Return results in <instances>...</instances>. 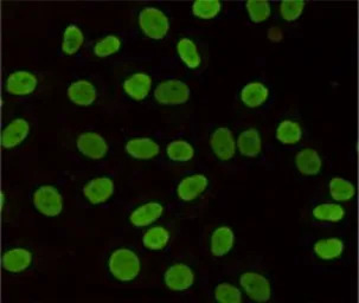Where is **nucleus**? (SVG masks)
Returning a JSON list of instances; mask_svg holds the SVG:
<instances>
[{"label": "nucleus", "mask_w": 359, "mask_h": 303, "mask_svg": "<svg viewBox=\"0 0 359 303\" xmlns=\"http://www.w3.org/2000/svg\"><path fill=\"white\" fill-rule=\"evenodd\" d=\"M32 253L24 248L10 249L3 256V268L8 273L18 274L27 270L32 265Z\"/></svg>", "instance_id": "16"}, {"label": "nucleus", "mask_w": 359, "mask_h": 303, "mask_svg": "<svg viewBox=\"0 0 359 303\" xmlns=\"http://www.w3.org/2000/svg\"><path fill=\"white\" fill-rule=\"evenodd\" d=\"M215 300L222 303H241L242 293L240 289L230 283L218 284L215 288Z\"/></svg>", "instance_id": "32"}, {"label": "nucleus", "mask_w": 359, "mask_h": 303, "mask_svg": "<svg viewBox=\"0 0 359 303\" xmlns=\"http://www.w3.org/2000/svg\"><path fill=\"white\" fill-rule=\"evenodd\" d=\"M32 202L37 211L46 217H57L63 210V198L57 188L50 185H43L36 190Z\"/></svg>", "instance_id": "4"}, {"label": "nucleus", "mask_w": 359, "mask_h": 303, "mask_svg": "<svg viewBox=\"0 0 359 303\" xmlns=\"http://www.w3.org/2000/svg\"><path fill=\"white\" fill-rule=\"evenodd\" d=\"M139 27L149 38L164 39L170 30V20L164 12L157 8H145L139 13Z\"/></svg>", "instance_id": "2"}, {"label": "nucleus", "mask_w": 359, "mask_h": 303, "mask_svg": "<svg viewBox=\"0 0 359 303\" xmlns=\"http://www.w3.org/2000/svg\"><path fill=\"white\" fill-rule=\"evenodd\" d=\"M30 125L25 119H15L5 127L1 134V145L4 148H15L29 136Z\"/></svg>", "instance_id": "12"}, {"label": "nucleus", "mask_w": 359, "mask_h": 303, "mask_svg": "<svg viewBox=\"0 0 359 303\" xmlns=\"http://www.w3.org/2000/svg\"><path fill=\"white\" fill-rule=\"evenodd\" d=\"M295 165L304 176L313 177L320 173L323 159L314 148H304L295 155Z\"/></svg>", "instance_id": "18"}, {"label": "nucleus", "mask_w": 359, "mask_h": 303, "mask_svg": "<svg viewBox=\"0 0 359 303\" xmlns=\"http://www.w3.org/2000/svg\"><path fill=\"white\" fill-rule=\"evenodd\" d=\"M164 281L168 289L173 292H184L191 288L195 283V273L189 265L178 263L166 270Z\"/></svg>", "instance_id": "8"}, {"label": "nucleus", "mask_w": 359, "mask_h": 303, "mask_svg": "<svg viewBox=\"0 0 359 303\" xmlns=\"http://www.w3.org/2000/svg\"><path fill=\"white\" fill-rule=\"evenodd\" d=\"M302 138V126L292 120H283L276 128V139L283 145H297Z\"/></svg>", "instance_id": "24"}, {"label": "nucleus", "mask_w": 359, "mask_h": 303, "mask_svg": "<svg viewBox=\"0 0 359 303\" xmlns=\"http://www.w3.org/2000/svg\"><path fill=\"white\" fill-rule=\"evenodd\" d=\"M235 234L229 227H219L211 234V253L216 258H223L233 249Z\"/></svg>", "instance_id": "19"}, {"label": "nucleus", "mask_w": 359, "mask_h": 303, "mask_svg": "<svg viewBox=\"0 0 359 303\" xmlns=\"http://www.w3.org/2000/svg\"><path fill=\"white\" fill-rule=\"evenodd\" d=\"M123 90L135 101L145 100L152 88V78L145 73H133L123 82Z\"/></svg>", "instance_id": "15"}, {"label": "nucleus", "mask_w": 359, "mask_h": 303, "mask_svg": "<svg viewBox=\"0 0 359 303\" xmlns=\"http://www.w3.org/2000/svg\"><path fill=\"white\" fill-rule=\"evenodd\" d=\"M210 147L215 155L222 162L233 159L237 147L233 132L226 127H219L215 129L210 136Z\"/></svg>", "instance_id": "6"}, {"label": "nucleus", "mask_w": 359, "mask_h": 303, "mask_svg": "<svg viewBox=\"0 0 359 303\" xmlns=\"http://www.w3.org/2000/svg\"><path fill=\"white\" fill-rule=\"evenodd\" d=\"M209 181L204 174H192L184 178L177 186V195L183 202H192L205 192Z\"/></svg>", "instance_id": "11"}, {"label": "nucleus", "mask_w": 359, "mask_h": 303, "mask_svg": "<svg viewBox=\"0 0 359 303\" xmlns=\"http://www.w3.org/2000/svg\"><path fill=\"white\" fill-rule=\"evenodd\" d=\"M191 92L189 85L180 80L161 82L154 90V99L164 106H180L187 104Z\"/></svg>", "instance_id": "3"}, {"label": "nucleus", "mask_w": 359, "mask_h": 303, "mask_svg": "<svg viewBox=\"0 0 359 303\" xmlns=\"http://www.w3.org/2000/svg\"><path fill=\"white\" fill-rule=\"evenodd\" d=\"M238 152L247 157H255L262 150L260 133L255 128H248L238 135L236 142Z\"/></svg>", "instance_id": "20"}, {"label": "nucleus", "mask_w": 359, "mask_h": 303, "mask_svg": "<svg viewBox=\"0 0 359 303\" xmlns=\"http://www.w3.org/2000/svg\"><path fill=\"white\" fill-rule=\"evenodd\" d=\"M121 48V41L118 36H106L104 38L101 39L96 43L94 46V54L100 58L109 57L111 55H115Z\"/></svg>", "instance_id": "33"}, {"label": "nucleus", "mask_w": 359, "mask_h": 303, "mask_svg": "<svg viewBox=\"0 0 359 303\" xmlns=\"http://www.w3.org/2000/svg\"><path fill=\"white\" fill-rule=\"evenodd\" d=\"M126 152L134 159L151 160L159 154L161 147L152 139L134 138L127 142Z\"/></svg>", "instance_id": "17"}, {"label": "nucleus", "mask_w": 359, "mask_h": 303, "mask_svg": "<svg viewBox=\"0 0 359 303\" xmlns=\"http://www.w3.org/2000/svg\"><path fill=\"white\" fill-rule=\"evenodd\" d=\"M344 243L339 238L319 239L313 246V251L318 258L324 261H332L340 258L344 253Z\"/></svg>", "instance_id": "22"}, {"label": "nucleus", "mask_w": 359, "mask_h": 303, "mask_svg": "<svg viewBox=\"0 0 359 303\" xmlns=\"http://www.w3.org/2000/svg\"><path fill=\"white\" fill-rule=\"evenodd\" d=\"M245 8L248 11L249 17H250L252 23H264L271 17V4L268 1L250 0V1H247Z\"/></svg>", "instance_id": "31"}, {"label": "nucleus", "mask_w": 359, "mask_h": 303, "mask_svg": "<svg viewBox=\"0 0 359 303\" xmlns=\"http://www.w3.org/2000/svg\"><path fill=\"white\" fill-rule=\"evenodd\" d=\"M69 100L80 107H89L97 99V92L93 83L86 80L73 82L67 90Z\"/></svg>", "instance_id": "13"}, {"label": "nucleus", "mask_w": 359, "mask_h": 303, "mask_svg": "<svg viewBox=\"0 0 359 303\" xmlns=\"http://www.w3.org/2000/svg\"><path fill=\"white\" fill-rule=\"evenodd\" d=\"M269 97V89L261 82H250L243 87L241 101L248 108H259L266 104Z\"/></svg>", "instance_id": "21"}, {"label": "nucleus", "mask_w": 359, "mask_h": 303, "mask_svg": "<svg viewBox=\"0 0 359 303\" xmlns=\"http://www.w3.org/2000/svg\"><path fill=\"white\" fill-rule=\"evenodd\" d=\"M77 150L84 157H89L92 160H100L106 157L108 153V143L102 135L94 133V132H86L79 135L76 140Z\"/></svg>", "instance_id": "7"}, {"label": "nucleus", "mask_w": 359, "mask_h": 303, "mask_svg": "<svg viewBox=\"0 0 359 303\" xmlns=\"http://www.w3.org/2000/svg\"><path fill=\"white\" fill-rule=\"evenodd\" d=\"M170 238H171L170 232L164 227H151L144 234L142 244H144L146 249L159 251V250L166 248L168 242H170Z\"/></svg>", "instance_id": "25"}, {"label": "nucleus", "mask_w": 359, "mask_h": 303, "mask_svg": "<svg viewBox=\"0 0 359 303\" xmlns=\"http://www.w3.org/2000/svg\"><path fill=\"white\" fill-rule=\"evenodd\" d=\"M39 81L32 73L18 70L10 73L6 80V90L13 97H27L35 92Z\"/></svg>", "instance_id": "10"}, {"label": "nucleus", "mask_w": 359, "mask_h": 303, "mask_svg": "<svg viewBox=\"0 0 359 303\" xmlns=\"http://www.w3.org/2000/svg\"><path fill=\"white\" fill-rule=\"evenodd\" d=\"M168 157L175 162H190L195 157V148L185 140H175L166 147Z\"/></svg>", "instance_id": "27"}, {"label": "nucleus", "mask_w": 359, "mask_h": 303, "mask_svg": "<svg viewBox=\"0 0 359 303\" xmlns=\"http://www.w3.org/2000/svg\"><path fill=\"white\" fill-rule=\"evenodd\" d=\"M305 5L304 1H283L280 4V13L286 22H295L302 17Z\"/></svg>", "instance_id": "34"}, {"label": "nucleus", "mask_w": 359, "mask_h": 303, "mask_svg": "<svg viewBox=\"0 0 359 303\" xmlns=\"http://www.w3.org/2000/svg\"><path fill=\"white\" fill-rule=\"evenodd\" d=\"M283 31L280 30L279 27H271L268 31V38L273 43H279L283 41Z\"/></svg>", "instance_id": "35"}, {"label": "nucleus", "mask_w": 359, "mask_h": 303, "mask_svg": "<svg viewBox=\"0 0 359 303\" xmlns=\"http://www.w3.org/2000/svg\"><path fill=\"white\" fill-rule=\"evenodd\" d=\"M108 269L116 280L130 282L135 280L142 270V263L133 250L120 248L111 253L108 260Z\"/></svg>", "instance_id": "1"}, {"label": "nucleus", "mask_w": 359, "mask_h": 303, "mask_svg": "<svg viewBox=\"0 0 359 303\" xmlns=\"http://www.w3.org/2000/svg\"><path fill=\"white\" fill-rule=\"evenodd\" d=\"M222 4L217 0H198L192 5V13L201 20H212L221 12Z\"/></svg>", "instance_id": "30"}, {"label": "nucleus", "mask_w": 359, "mask_h": 303, "mask_svg": "<svg viewBox=\"0 0 359 303\" xmlns=\"http://www.w3.org/2000/svg\"><path fill=\"white\" fill-rule=\"evenodd\" d=\"M114 191V183L108 177L94 178L83 186V196L93 205L106 203Z\"/></svg>", "instance_id": "9"}, {"label": "nucleus", "mask_w": 359, "mask_h": 303, "mask_svg": "<svg viewBox=\"0 0 359 303\" xmlns=\"http://www.w3.org/2000/svg\"><path fill=\"white\" fill-rule=\"evenodd\" d=\"M84 43L83 32L81 31L80 27L74 24H70L69 27H67L65 34H63V38H62V51L65 55L76 54L77 51L80 50Z\"/></svg>", "instance_id": "26"}, {"label": "nucleus", "mask_w": 359, "mask_h": 303, "mask_svg": "<svg viewBox=\"0 0 359 303\" xmlns=\"http://www.w3.org/2000/svg\"><path fill=\"white\" fill-rule=\"evenodd\" d=\"M313 217L321 222L338 223L344 219V207L334 203L319 204L313 209Z\"/></svg>", "instance_id": "28"}, {"label": "nucleus", "mask_w": 359, "mask_h": 303, "mask_svg": "<svg viewBox=\"0 0 359 303\" xmlns=\"http://www.w3.org/2000/svg\"><path fill=\"white\" fill-rule=\"evenodd\" d=\"M330 195L336 202H348L355 195V188L351 181L344 178L336 177L330 181Z\"/></svg>", "instance_id": "29"}, {"label": "nucleus", "mask_w": 359, "mask_h": 303, "mask_svg": "<svg viewBox=\"0 0 359 303\" xmlns=\"http://www.w3.org/2000/svg\"><path fill=\"white\" fill-rule=\"evenodd\" d=\"M164 213V206L157 202H149L137 207L130 216V222L135 227H149L157 222Z\"/></svg>", "instance_id": "14"}, {"label": "nucleus", "mask_w": 359, "mask_h": 303, "mask_svg": "<svg viewBox=\"0 0 359 303\" xmlns=\"http://www.w3.org/2000/svg\"><path fill=\"white\" fill-rule=\"evenodd\" d=\"M240 284L245 294L256 302H267L271 297V282L259 273L248 272L240 277Z\"/></svg>", "instance_id": "5"}, {"label": "nucleus", "mask_w": 359, "mask_h": 303, "mask_svg": "<svg viewBox=\"0 0 359 303\" xmlns=\"http://www.w3.org/2000/svg\"><path fill=\"white\" fill-rule=\"evenodd\" d=\"M177 54L189 69H197L202 63L197 45L192 39H180V42L177 43Z\"/></svg>", "instance_id": "23"}]
</instances>
